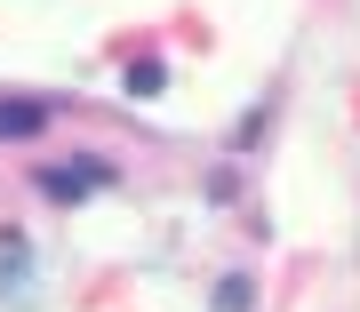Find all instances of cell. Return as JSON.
Instances as JSON below:
<instances>
[{
  "label": "cell",
  "instance_id": "cell-1",
  "mask_svg": "<svg viewBox=\"0 0 360 312\" xmlns=\"http://www.w3.org/2000/svg\"><path fill=\"white\" fill-rule=\"evenodd\" d=\"M120 169L104 152H72V160H56V169H40L32 176V193H49V200H89V193H104Z\"/></svg>",
  "mask_w": 360,
  "mask_h": 312
},
{
  "label": "cell",
  "instance_id": "cell-2",
  "mask_svg": "<svg viewBox=\"0 0 360 312\" xmlns=\"http://www.w3.org/2000/svg\"><path fill=\"white\" fill-rule=\"evenodd\" d=\"M32 297H40V273H32L25 233H0V304H32Z\"/></svg>",
  "mask_w": 360,
  "mask_h": 312
},
{
  "label": "cell",
  "instance_id": "cell-3",
  "mask_svg": "<svg viewBox=\"0 0 360 312\" xmlns=\"http://www.w3.org/2000/svg\"><path fill=\"white\" fill-rule=\"evenodd\" d=\"M40 129H49V96H16V89H0V144H32Z\"/></svg>",
  "mask_w": 360,
  "mask_h": 312
},
{
  "label": "cell",
  "instance_id": "cell-4",
  "mask_svg": "<svg viewBox=\"0 0 360 312\" xmlns=\"http://www.w3.org/2000/svg\"><path fill=\"white\" fill-rule=\"evenodd\" d=\"M120 89H129L136 104H144V96H160V89H168V65H160V56H136V65L120 72Z\"/></svg>",
  "mask_w": 360,
  "mask_h": 312
},
{
  "label": "cell",
  "instance_id": "cell-5",
  "mask_svg": "<svg viewBox=\"0 0 360 312\" xmlns=\"http://www.w3.org/2000/svg\"><path fill=\"white\" fill-rule=\"evenodd\" d=\"M248 304H257V280H248V273H224L217 297H208V312H248Z\"/></svg>",
  "mask_w": 360,
  "mask_h": 312
}]
</instances>
